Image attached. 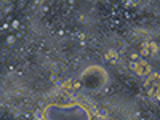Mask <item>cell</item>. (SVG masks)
Here are the masks:
<instances>
[{"label": "cell", "mask_w": 160, "mask_h": 120, "mask_svg": "<svg viewBox=\"0 0 160 120\" xmlns=\"http://www.w3.org/2000/svg\"><path fill=\"white\" fill-rule=\"evenodd\" d=\"M136 74L138 75H148L149 72H151V66L146 62V61H138L136 62Z\"/></svg>", "instance_id": "6da1fadb"}, {"label": "cell", "mask_w": 160, "mask_h": 120, "mask_svg": "<svg viewBox=\"0 0 160 120\" xmlns=\"http://www.w3.org/2000/svg\"><path fill=\"white\" fill-rule=\"evenodd\" d=\"M118 58V53H115L114 50H109L108 53H106V59L108 61H115Z\"/></svg>", "instance_id": "7a4b0ae2"}, {"label": "cell", "mask_w": 160, "mask_h": 120, "mask_svg": "<svg viewBox=\"0 0 160 120\" xmlns=\"http://www.w3.org/2000/svg\"><path fill=\"white\" fill-rule=\"evenodd\" d=\"M34 115H35L37 120H43V118H45V112H43V111H40V109H37V111L34 112Z\"/></svg>", "instance_id": "3957f363"}, {"label": "cell", "mask_w": 160, "mask_h": 120, "mask_svg": "<svg viewBox=\"0 0 160 120\" xmlns=\"http://www.w3.org/2000/svg\"><path fill=\"white\" fill-rule=\"evenodd\" d=\"M148 48L151 50V53H157V43H154V42H151V43H148Z\"/></svg>", "instance_id": "277c9868"}, {"label": "cell", "mask_w": 160, "mask_h": 120, "mask_svg": "<svg viewBox=\"0 0 160 120\" xmlns=\"http://www.w3.org/2000/svg\"><path fill=\"white\" fill-rule=\"evenodd\" d=\"M157 99H160V91L157 93Z\"/></svg>", "instance_id": "52a82bcc"}, {"label": "cell", "mask_w": 160, "mask_h": 120, "mask_svg": "<svg viewBox=\"0 0 160 120\" xmlns=\"http://www.w3.org/2000/svg\"><path fill=\"white\" fill-rule=\"evenodd\" d=\"M80 87V82H74V88H78Z\"/></svg>", "instance_id": "8992f818"}, {"label": "cell", "mask_w": 160, "mask_h": 120, "mask_svg": "<svg viewBox=\"0 0 160 120\" xmlns=\"http://www.w3.org/2000/svg\"><path fill=\"white\" fill-rule=\"evenodd\" d=\"M98 117L99 118H106V117H108V112H106V111H99L98 112Z\"/></svg>", "instance_id": "5b68a950"}]
</instances>
